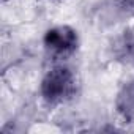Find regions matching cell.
Masks as SVG:
<instances>
[{
	"label": "cell",
	"mask_w": 134,
	"mask_h": 134,
	"mask_svg": "<svg viewBox=\"0 0 134 134\" xmlns=\"http://www.w3.org/2000/svg\"><path fill=\"white\" fill-rule=\"evenodd\" d=\"M76 87L77 81L74 71L63 63H57L49 71H46L44 77L41 79L40 93L47 104L57 106L70 101L76 93Z\"/></svg>",
	"instance_id": "1"
},
{
	"label": "cell",
	"mask_w": 134,
	"mask_h": 134,
	"mask_svg": "<svg viewBox=\"0 0 134 134\" xmlns=\"http://www.w3.org/2000/svg\"><path fill=\"white\" fill-rule=\"evenodd\" d=\"M43 44L52 58L65 60L77 51L79 36L77 32L70 25H55L46 30Z\"/></svg>",
	"instance_id": "2"
},
{
	"label": "cell",
	"mask_w": 134,
	"mask_h": 134,
	"mask_svg": "<svg viewBox=\"0 0 134 134\" xmlns=\"http://www.w3.org/2000/svg\"><path fill=\"white\" fill-rule=\"evenodd\" d=\"M117 112L126 120H134V79L126 82L117 95L115 99Z\"/></svg>",
	"instance_id": "3"
},
{
	"label": "cell",
	"mask_w": 134,
	"mask_h": 134,
	"mask_svg": "<svg viewBox=\"0 0 134 134\" xmlns=\"http://www.w3.org/2000/svg\"><path fill=\"white\" fill-rule=\"evenodd\" d=\"M115 52L118 57L125 58L126 62L134 63V30H128L118 38Z\"/></svg>",
	"instance_id": "4"
},
{
	"label": "cell",
	"mask_w": 134,
	"mask_h": 134,
	"mask_svg": "<svg viewBox=\"0 0 134 134\" xmlns=\"http://www.w3.org/2000/svg\"><path fill=\"white\" fill-rule=\"evenodd\" d=\"M115 2H117L121 8H125V10L134 8V0H115Z\"/></svg>",
	"instance_id": "5"
}]
</instances>
